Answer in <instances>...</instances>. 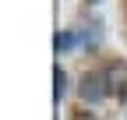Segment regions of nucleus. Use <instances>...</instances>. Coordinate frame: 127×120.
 <instances>
[{
  "label": "nucleus",
  "instance_id": "f257e3e1",
  "mask_svg": "<svg viewBox=\"0 0 127 120\" xmlns=\"http://www.w3.org/2000/svg\"><path fill=\"white\" fill-rule=\"evenodd\" d=\"M81 102H88V106H99V102L106 99L109 92V81H106V71H88L85 78H81Z\"/></svg>",
  "mask_w": 127,
  "mask_h": 120
},
{
  "label": "nucleus",
  "instance_id": "f03ea898",
  "mask_svg": "<svg viewBox=\"0 0 127 120\" xmlns=\"http://www.w3.org/2000/svg\"><path fill=\"white\" fill-rule=\"evenodd\" d=\"M106 81H109V92H117L120 99H127V64H113L106 71Z\"/></svg>",
  "mask_w": 127,
  "mask_h": 120
},
{
  "label": "nucleus",
  "instance_id": "7ed1b4c3",
  "mask_svg": "<svg viewBox=\"0 0 127 120\" xmlns=\"http://www.w3.org/2000/svg\"><path fill=\"white\" fill-rule=\"evenodd\" d=\"M74 42H78V39H74L71 32H64V35H57V39H53V46H57V53H60V50H71Z\"/></svg>",
  "mask_w": 127,
  "mask_h": 120
},
{
  "label": "nucleus",
  "instance_id": "20e7f679",
  "mask_svg": "<svg viewBox=\"0 0 127 120\" xmlns=\"http://www.w3.org/2000/svg\"><path fill=\"white\" fill-rule=\"evenodd\" d=\"M53 78H57V99H60V95H64V88H67V74L57 67V74H53Z\"/></svg>",
  "mask_w": 127,
  "mask_h": 120
},
{
  "label": "nucleus",
  "instance_id": "39448f33",
  "mask_svg": "<svg viewBox=\"0 0 127 120\" xmlns=\"http://www.w3.org/2000/svg\"><path fill=\"white\" fill-rule=\"evenodd\" d=\"M81 120H92V117H81Z\"/></svg>",
  "mask_w": 127,
  "mask_h": 120
}]
</instances>
